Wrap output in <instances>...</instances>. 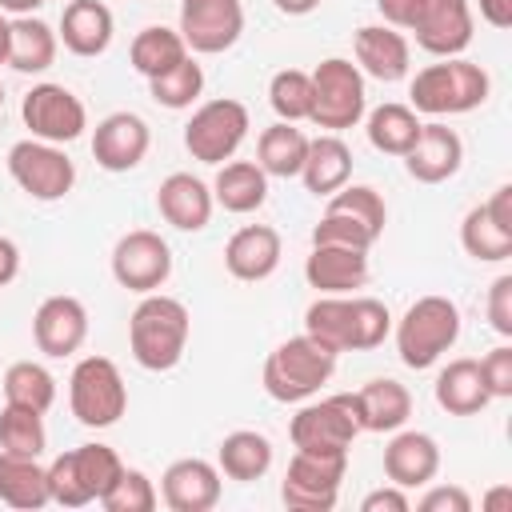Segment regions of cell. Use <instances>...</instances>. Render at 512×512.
I'll return each instance as SVG.
<instances>
[{"label": "cell", "instance_id": "obj_57", "mask_svg": "<svg viewBox=\"0 0 512 512\" xmlns=\"http://www.w3.org/2000/svg\"><path fill=\"white\" fill-rule=\"evenodd\" d=\"M40 4L36 0H0V12H12V16H32Z\"/></svg>", "mask_w": 512, "mask_h": 512}, {"label": "cell", "instance_id": "obj_35", "mask_svg": "<svg viewBox=\"0 0 512 512\" xmlns=\"http://www.w3.org/2000/svg\"><path fill=\"white\" fill-rule=\"evenodd\" d=\"M420 136V116L408 104H380L368 112V144L384 156H404Z\"/></svg>", "mask_w": 512, "mask_h": 512}, {"label": "cell", "instance_id": "obj_16", "mask_svg": "<svg viewBox=\"0 0 512 512\" xmlns=\"http://www.w3.org/2000/svg\"><path fill=\"white\" fill-rule=\"evenodd\" d=\"M160 500L172 512H212L220 504V468L200 456L172 460L160 476Z\"/></svg>", "mask_w": 512, "mask_h": 512}, {"label": "cell", "instance_id": "obj_24", "mask_svg": "<svg viewBox=\"0 0 512 512\" xmlns=\"http://www.w3.org/2000/svg\"><path fill=\"white\" fill-rule=\"evenodd\" d=\"M112 32H116V20H112V8L100 4V0H72L64 4L60 12V40L72 56H104L108 44H112Z\"/></svg>", "mask_w": 512, "mask_h": 512}, {"label": "cell", "instance_id": "obj_42", "mask_svg": "<svg viewBox=\"0 0 512 512\" xmlns=\"http://www.w3.org/2000/svg\"><path fill=\"white\" fill-rule=\"evenodd\" d=\"M72 460H76V476L92 500H100L124 472V460L108 444H80V448H72Z\"/></svg>", "mask_w": 512, "mask_h": 512}, {"label": "cell", "instance_id": "obj_48", "mask_svg": "<svg viewBox=\"0 0 512 512\" xmlns=\"http://www.w3.org/2000/svg\"><path fill=\"white\" fill-rule=\"evenodd\" d=\"M488 324L500 336H512V272L496 276L488 288Z\"/></svg>", "mask_w": 512, "mask_h": 512}, {"label": "cell", "instance_id": "obj_38", "mask_svg": "<svg viewBox=\"0 0 512 512\" xmlns=\"http://www.w3.org/2000/svg\"><path fill=\"white\" fill-rule=\"evenodd\" d=\"M44 444H48L44 412H32V408H20V404H4L0 408V452L40 456Z\"/></svg>", "mask_w": 512, "mask_h": 512}, {"label": "cell", "instance_id": "obj_27", "mask_svg": "<svg viewBox=\"0 0 512 512\" xmlns=\"http://www.w3.org/2000/svg\"><path fill=\"white\" fill-rule=\"evenodd\" d=\"M300 180H304V188L312 196H332L336 188H344L352 180V148L336 132H324V136L308 140V156H304Z\"/></svg>", "mask_w": 512, "mask_h": 512}, {"label": "cell", "instance_id": "obj_20", "mask_svg": "<svg viewBox=\"0 0 512 512\" xmlns=\"http://www.w3.org/2000/svg\"><path fill=\"white\" fill-rule=\"evenodd\" d=\"M352 52H356V68L380 84H396L408 76L412 48H408L404 32H396L388 24H360L352 36Z\"/></svg>", "mask_w": 512, "mask_h": 512}, {"label": "cell", "instance_id": "obj_55", "mask_svg": "<svg viewBox=\"0 0 512 512\" xmlns=\"http://www.w3.org/2000/svg\"><path fill=\"white\" fill-rule=\"evenodd\" d=\"M484 512H512V488H508V484L492 488V492L484 496Z\"/></svg>", "mask_w": 512, "mask_h": 512}, {"label": "cell", "instance_id": "obj_18", "mask_svg": "<svg viewBox=\"0 0 512 512\" xmlns=\"http://www.w3.org/2000/svg\"><path fill=\"white\" fill-rule=\"evenodd\" d=\"M280 252H284V240L272 224H244L224 244V268H228V276L256 284L280 268Z\"/></svg>", "mask_w": 512, "mask_h": 512}, {"label": "cell", "instance_id": "obj_32", "mask_svg": "<svg viewBox=\"0 0 512 512\" xmlns=\"http://www.w3.org/2000/svg\"><path fill=\"white\" fill-rule=\"evenodd\" d=\"M304 156H308V136L288 120L268 124L256 140V164L264 168V176H280V180L300 176Z\"/></svg>", "mask_w": 512, "mask_h": 512}, {"label": "cell", "instance_id": "obj_19", "mask_svg": "<svg viewBox=\"0 0 512 512\" xmlns=\"http://www.w3.org/2000/svg\"><path fill=\"white\" fill-rule=\"evenodd\" d=\"M412 32L424 52L460 56L472 44V0H428Z\"/></svg>", "mask_w": 512, "mask_h": 512}, {"label": "cell", "instance_id": "obj_22", "mask_svg": "<svg viewBox=\"0 0 512 512\" xmlns=\"http://www.w3.org/2000/svg\"><path fill=\"white\" fill-rule=\"evenodd\" d=\"M212 204H216V200H212V188H208L200 176H192V172H172V176L160 180L156 212H160L172 228H180V232H200V228H208Z\"/></svg>", "mask_w": 512, "mask_h": 512}, {"label": "cell", "instance_id": "obj_49", "mask_svg": "<svg viewBox=\"0 0 512 512\" xmlns=\"http://www.w3.org/2000/svg\"><path fill=\"white\" fill-rule=\"evenodd\" d=\"M420 512H472V496L460 484H436L416 500Z\"/></svg>", "mask_w": 512, "mask_h": 512}, {"label": "cell", "instance_id": "obj_33", "mask_svg": "<svg viewBox=\"0 0 512 512\" xmlns=\"http://www.w3.org/2000/svg\"><path fill=\"white\" fill-rule=\"evenodd\" d=\"M56 44L60 36L40 20V16H16L12 20V48H8V64L24 76L32 72H48L56 60Z\"/></svg>", "mask_w": 512, "mask_h": 512}, {"label": "cell", "instance_id": "obj_51", "mask_svg": "<svg viewBox=\"0 0 512 512\" xmlns=\"http://www.w3.org/2000/svg\"><path fill=\"white\" fill-rule=\"evenodd\" d=\"M408 508H412L408 488H396V484L376 488V492H368V496L360 500V512H408Z\"/></svg>", "mask_w": 512, "mask_h": 512}, {"label": "cell", "instance_id": "obj_44", "mask_svg": "<svg viewBox=\"0 0 512 512\" xmlns=\"http://www.w3.org/2000/svg\"><path fill=\"white\" fill-rule=\"evenodd\" d=\"M156 500H160V496H156L152 480H148L140 468H124L120 480L100 496L104 512H152Z\"/></svg>", "mask_w": 512, "mask_h": 512}, {"label": "cell", "instance_id": "obj_4", "mask_svg": "<svg viewBox=\"0 0 512 512\" xmlns=\"http://www.w3.org/2000/svg\"><path fill=\"white\" fill-rule=\"evenodd\" d=\"M460 340V308L448 296H420L396 324V352L408 368H432Z\"/></svg>", "mask_w": 512, "mask_h": 512}, {"label": "cell", "instance_id": "obj_60", "mask_svg": "<svg viewBox=\"0 0 512 512\" xmlns=\"http://www.w3.org/2000/svg\"><path fill=\"white\" fill-rule=\"evenodd\" d=\"M36 4H44V0H36Z\"/></svg>", "mask_w": 512, "mask_h": 512}, {"label": "cell", "instance_id": "obj_36", "mask_svg": "<svg viewBox=\"0 0 512 512\" xmlns=\"http://www.w3.org/2000/svg\"><path fill=\"white\" fill-rule=\"evenodd\" d=\"M0 388H4V404H20V408H32V412H48L52 400H56V380H52V372H48L44 364H36V360H16V364H8Z\"/></svg>", "mask_w": 512, "mask_h": 512}, {"label": "cell", "instance_id": "obj_12", "mask_svg": "<svg viewBox=\"0 0 512 512\" xmlns=\"http://www.w3.org/2000/svg\"><path fill=\"white\" fill-rule=\"evenodd\" d=\"M112 276H116L120 288L140 292V296L164 288L168 276H172V248H168V240L160 232H152V228L124 232L116 240V248H112Z\"/></svg>", "mask_w": 512, "mask_h": 512}, {"label": "cell", "instance_id": "obj_11", "mask_svg": "<svg viewBox=\"0 0 512 512\" xmlns=\"http://www.w3.org/2000/svg\"><path fill=\"white\" fill-rule=\"evenodd\" d=\"M20 120L36 140L72 144L88 128L84 100L64 84H32L20 100Z\"/></svg>", "mask_w": 512, "mask_h": 512}, {"label": "cell", "instance_id": "obj_7", "mask_svg": "<svg viewBox=\"0 0 512 512\" xmlns=\"http://www.w3.org/2000/svg\"><path fill=\"white\" fill-rule=\"evenodd\" d=\"M288 436L296 444V452H316V456H340L352 448V440L360 436V416H356V396L340 392L316 404H304L292 424Z\"/></svg>", "mask_w": 512, "mask_h": 512}, {"label": "cell", "instance_id": "obj_28", "mask_svg": "<svg viewBox=\"0 0 512 512\" xmlns=\"http://www.w3.org/2000/svg\"><path fill=\"white\" fill-rule=\"evenodd\" d=\"M212 200L224 212H236V216H248L256 208H264V200H268L264 168L256 160H224L216 180H212Z\"/></svg>", "mask_w": 512, "mask_h": 512}, {"label": "cell", "instance_id": "obj_23", "mask_svg": "<svg viewBox=\"0 0 512 512\" xmlns=\"http://www.w3.org/2000/svg\"><path fill=\"white\" fill-rule=\"evenodd\" d=\"M440 472V448L428 432H400L384 448V476L396 488H424Z\"/></svg>", "mask_w": 512, "mask_h": 512}, {"label": "cell", "instance_id": "obj_37", "mask_svg": "<svg viewBox=\"0 0 512 512\" xmlns=\"http://www.w3.org/2000/svg\"><path fill=\"white\" fill-rule=\"evenodd\" d=\"M460 244L480 264H496V260H508L512 256V232H504L488 216L484 204H476V208L464 212V220H460Z\"/></svg>", "mask_w": 512, "mask_h": 512}, {"label": "cell", "instance_id": "obj_54", "mask_svg": "<svg viewBox=\"0 0 512 512\" xmlns=\"http://www.w3.org/2000/svg\"><path fill=\"white\" fill-rule=\"evenodd\" d=\"M16 276H20V248H16V240L0 236V288L12 284Z\"/></svg>", "mask_w": 512, "mask_h": 512}, {"label": "cell", "instance_id": "obj_1", "mask_svg": "<svg viewBox=\"0 0 512 512\" xmlns=\"http://www.w3.org/2000/svg\"><path fill=\"white\" fill-rule=\"evenodd\" d=\"M192 316L176 296L148 292L128 316V348L144 372H168L184 360Z\"/></svg>", "mask_w": 512, "mask_h": 512}, {"label": "cell", "instance_id": "obj_8", "mask_svg": "<svg viewBox=\"0 0 512 512\" xmlns=\"http://www.w3.org/2000/svg\"><path fill=\"white\" fill-rule=\"evenodd\" d=\"M8 176L16 180V188L32 200H64L76 184V164L68 160V152L60 144H48V140H16L8 148Z\"/></svg>", "mask_w": 512, "mask_h": 512}, {"label": "cell", "instance_id": "obj_15", "mask_svg": "<svg viewBox=\"0 0 512 512\" xmlns=\"http://www.w3.org/2000/svg\"><path fill=\"white\" fill-rule=\"evenodd\" d=\"M32 340L52 360L80 352L88 340V308L76 296H48L32 316Z\"/></svg>", "mask_w": 512, "mask_h": 512}, {"label": "cell", "instance_id": "obj_43", "mask_svg": "<svg viewBox=\"0 0 512 512\" xmlns=\"http://www.w3.org/2000/svg\"><path fill=\"white\" fill-rule=\"evenodd\" d=\"M392 332V312L376 296H352V352L380 348Z\"/></svg>", "mask_w": 512, "mask_h": 512}, {"label": "cell", "instance_id": "obj_6", "mask_svg": "<svg viewBox=\"0 0 512 512\" xmlns=\"http://www.w3.org/2000/svg\"><path fill=\"white\" fill-rule=\"evenodd\" d=\"M364 108H368L364 72L352 60L328 56L312 68V112H308V120L316 128L344 132V128L364 120Z\"/></svg>", "mask_w": 512, "mask_h": 512}, {"label": "cell", "instance_id": "obj_53", "mask_svg": "<svg viewBox=\"0 0 512 512\" xmlns=\"http://www.w3.org/2000/svg\"><path fill=\"white\" fill-rule=\"evenodd\" d=\"M480 20L492 28H512V0H480Z\"/></svg>", "mask_w": 512, "mask_h": 512}, {"label": "cell", "instance_id": "obj_59", "mask_svg": "<svg viewBox=\"0 0 512 512\" xmlns=\"http://www.w3.org/2000/svg\"><path fill=\"white\" fill-rule=\"evenodd\" d=\"M0 104H4V84H0Z\"/></svg>", "mask_w": 512, "mask_h": 512}, {"label": "cell", "instance_id": "obj_50", "mask_svg": "<svg viewBox=\"0 0 512 512\" xmlns=\"http://www.w3.org/2000/svg\"><path fill=\"white\" fill-rule=\"evenodd\" d=\"M424 4H428V0H376L384 24L396 28V32H412L416 20H420V12H424Z\"/></svg>", "mask_w": 512, "mask_h": 512}, {"label": "cell", "instance_id": "obj_25", "mask_svg": "<svg viewBox=\"0 0 512 512\" xmlns=\"http://www.w3.org/2000/svg\"><path fill=\"white\" fill-rule=\"evenodd\" d=\"M356 396V416H360V432H396L408 424L412 416V392L392 380V376H380V380H368Z\"/></svg>", "mask_w": 512, "mask_h": 512}, {"label": "cell", "instance_id": "obj_52", "mask_svg": "<svg viewBox=\"0 0 512 512\" xmlns=\"http://www.w3.org/2000/svg\"><path fill=\"white\" fill-rule=\"evenodd\" d=\"M484 208H488V216H492L504 232H512V184H500Z\"/></svg>", "mask_w": 512, "mask_h": 512}, {"label": "cell", "instance_id": "obj_13", "mask_svg": "<svg viewBox=\"0 0 512 512\" xmlns=\"http://www.w3.org/2000/svg\"><path fill=\"white\" fill-rule=\"evenodd\" d=\"M188 52L216 56L228 52L244 32V4L240 0H180V28Z\"/></svg>", "mask_w": 512, "mask_h": 512}, {"label": "cell", "instance_id": "obj_9", "mask_svg": "<svg viewBox=\"0 0 512 512\" xmlns=\"http://www.w3.org/2000/svg\"><path fill=\"white\" fill-rule=\"evenodd\" d=\"M248 136V108L232 96H216L204 100L192 120L184 124V148L192 152V160L200 164H224L236 156V148Z\"/></svg>", "mask_w": 512, "mask_h": 512}, {"label": "cell", "instance_id": "obj_46", "mask_svg": "<svg viewBox=\"0 0 512 512\" xmlns=\"http://www.w3.org/2000/svg\"><path fill=\"white\" fill-rule=\"evenodd\" d=\"M48 496H52V504H60V508H84V504H92V496L84 492V484H80V476H76L72 452H60V456L48 464Z\"/></svg>", "mask_w": 512, "mask_h": 512}, {"label": "cell", "instance_id": "obj_5", "mask_svg": "<svg viewBox=\"0 0 512 512\" xmlns=\"http://www.w3.org/2000/svg\"><path fill=\"white\" fill-rule=\"evenodd\" d=\"M68 408L84 428H112L128 412V384L108 356L76 360L68 376Z\"/></svg>", "mask_w": 512, "mask_h": 512}, {"label": "cell", "instance_id": "obj_14", "mask_svg": "<svg viewBox=\"0 0 512 512\" xmlns=\"http://www.w3.org/2000/svg\"><path fill=\"white\" fill-rule=\"evenodd\" d=\"M152 132L136 112H108L92 128V160L104 172H132L148 156Z\"/></svg>", "mask_w": 512, "mask_h": 512}, {"label": "cell", "instance_id": "obj_39", "mask_svg": "<svg viewBox=\"0 0 512 512\" xmlns=\"http://www.w3.org/2000/svg\"><path fill=\"white\" fill-rule=\"evenodd\" d=\"M268 104L288 124L308 120V112H312V72H304V68H280L268 80Z\"/></svg>", "mask_w": 512, "mask_h": 512}, {"label": "cell", "instance_id": "obj_40", "mask_svg": "<svg viewBox=\"0 0 512 512\" xmlns=\"http://www.w3.org/2000/svg\"><path fill=\"white\" fill-rule=\"evenodd\" d=\"M200 92H204V68L192 60V56H184L176 68H168L164 76H156V80H148V96L156 100V104H164V108H192L196 100H200Z\"/></svg>", "mask_w": 512, "mask_h": 512}, {"label": "cell", "instance_id": "obj_29", "mask_svg": "<svg viewBox=\"0 0 512 512\" xmlns=\"http://www.w3.org/2000/svg\"><path fill=\"white\" fill-rule=\"evenodd\" d=\"M0 500L8 508H24V512L52 504V496H48V468L40 464V456L0 452Z\"/></svg>", "mask_w": 512, "mask_h": 512}, {"label": "cell", "instance_id": "obj_21", "mask_svg": "<svg viewBox=\"0 0 512 512\" xmlns=\"http://www.w3.org/2000/svg\"><path fill=\"white\" fill-rule=\"evenodd\" d=\"M304 280L320 296H348V292L364 288V280H368V252L312 244L308 260H304Z\"/></svg>", "mask_w": 512, "mask_h": 512}, {"label": "cell", "instance_id": "obj_58", "mask_svg": "<svg viewBox=\"0 0 512 512\" xmlns=\"http://www.w3.org/2000/svg\"><path fill=\"white\" fill-rule=\"evenodd\" d=\"M8 48H12V20L0 12V64H8Z\"/></svg>", "mask_w": 512, "mask_h": 512}, {"label": "cell", "instance_id": "obj_10", "mask_svg": "<svg viewBox=\"0 0 512 512\" xmlns=\"http://www.w3.org/2000/svg\"><path fill=\"white\" fill-rule=\"evenodd\" d=\"M348 472V452L340 456H316V452H296L288 460L280 500L288 512H332L340 484Z\"/></svg>", "mask_w": 512, "mask_h": 512}, {"label": "cell", "instance_id": "obj_30", "mask_svg": "<svg viewBox=\"0 0 512 512\" xmlns=\"http://www.w3.org/2000/svg\"><path fill=\"white\" fill-rule=\"evenodd\" d=\"M216 468H220V476L240 480V484L260 480L272 468V440L264 432H252V428L228 432L216 448Z\"/></svg>", "mask_w": 512, "mask_h": 512}, {"label": "cell", "instance_id": "obj_34", "mask_svg": "<svg viewBox=\"0 0 512 512\" xmlns=\"http://www.w3.org/2000/svg\"><path fill=\"white\" fill-rule=\"evenodd\" d=\"M304 332L328 352H352V296H316L304 312Z\"/></svg>", "mask_w": 512, "mask_h": 512}, {"label": "cell", "instance_id": "obj_26", "mask_svg": "<svg viewBox=\"0 0 512 512\" xmlns=\"http://www.w3.org/2000/svg\"><path fill=\"white\" fill-rule=\"evenodd\" d=\"M436 404L448 412V416H476L488 408V384L480 376V360H448L440 372H436Z\"/></svg>", "mask_w": 512, "mask_h": 512}, {"label": "cell", "instance_id": "obj_45", "mask_svg": "<svg viewBox=\"0 0 512 512\" xmlns=\"http://www.w3.org/2000/svg\"><path fill=\"white\" fill-rule=\"evenodd\" d=\"M312 244H336V248H356V252H368L376 244V236L352 220L348 212H324L320 224L312 228Z\"/></svg>", "mask_w": 512, "mask_h": 512}, {"label": "cell", "instance_id": "obj_41", "mask_svg": "<svg viewBox=\"0 0 512 512\" xmlns=\"http://www.w3.org/2000/svg\"><path fill=\"white\" fill-rule=\"evenodd\" d=\"M324 212H348L352 220H360L376 240L384 236V224H388V208H384V196L372 188V184H344L328 196V208Z\"/></svg>", "mask_w": 512, "mask_h": 512}, {"label": "cell", "instance_id": "obj_3", "mask_svg": "<svg viewBox=\"0 0 512 512\" xmlns=\"http://www.w3.org/2000/svg\"><path fill=\"white\" fill-rule=\"evenodd\" d=\"M332 372H336V352H328L308 332H300V336H288L284 344H276V352H268L264 392L276 404H300V400L316 396L320 384L332 380Z\"/></svg>", "mask_w": 512, "mask_h": 512}, {"label": "cell", "instance_id": "obj_56", "mask_svg": "<svg viewBox=\"0 0 512 512\" xmlns=\"http://www.w3.org/2000/svg\"><path fill=\"white\" fill-rule=\"evenodd\" d=\"M284 16H308V12H316L320 8V0H272Z\"/></svg>", "mask_w": 512, "mask_h": 512}, {"label": "cell", "instance_id": "obj_31", "mask_svg": "<svg viewBox=\"0 0 512 512\" xmlns=\"http://www.w3.org/2000/svg\"><path fill=\"white\" fill-rule=\"evenodd\" d=\"M184 56H192L188 44H184V36H180L176 28H164V24H148V28H140V32L132 36V48H128L132 68H136L144 80L164 76V72L176 68Z\"/></svg>", "mask_w": 512, "mask_h": 512}, {"label": "cell", "instance_id": "obj_2", "mask_svg": "<svg viewBox=\"0 0 512 512\" xmlns=\"http://www.w3.org/2000/svg\"><path fill=\"white\" fill-rule=\"evenodd\" d=\"M492 92V76L464 60V56H444L440 64H428L412 76V112H424V116H460V112H472L488 100Z\"/></svg>", "mask_w": 512, "mask_h": 512}, {"label": "cell", "instance_id": "obj_47", "mask_svg": "<svg viewBox=\"0 0 512 512\" xmlns=\"http://www.w3.org/2000/svg\"><path fill=\"white\" fill-rule=\"evenodd\" d=\"M480 376H484V384H488V396H492V400L512 396V348H508V344L492 348V352L480 360Z\"/></svg>", "mask_w": 512, "mask_h": 512}, {"label": "cell", "instance_id": "obj_17", "mask_svg": "<svg viewBox=\"0 0 512 512\" xmlns=\"http://www.w3.org/2000/svg\"><path fill=\"white\" fill-rule=\"evenodd\" d=\"M400 160H404V168H408L412 180H420V184H444V180H452L460 172L464 144H460L456 128L432 120V124H420L416 144Z\"/></svg>", "mask_w": 512, "mask_h": 512}]
</instances>
